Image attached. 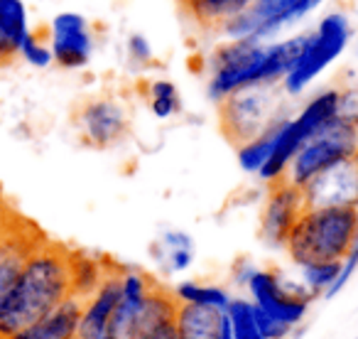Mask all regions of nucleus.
<instances>
[{"label": "nucleus", "instance_id": "1", "mask_svg": "<svg viewBox=\"0 0 358 339\" xmlns=\"http://www.w3.org/2000/svg\"><path fill=\"white\" fill-rule=\"evenodd\" d=\"M69 251L66 246L42 239L27 256L15 285L0 303V339L40 322L69 298Z\"/></svg>", "mask_w": 358, "mask_h": 339}, {"label": "nucleus", "instance_id": "2", "mask_svg": "<svg viewBox=\"0 0 358 339\" xmlns=\"http://www.w3.org/2000/svg\"><path fill=\"white\" fill-rule=\"evenodd\" d=\"M358 236V207H304L285 251L294 265L343 261Z\"/></svg>", "mask_w": 358, "mask_h": 339}, {"label": "nucleus", "instance_id": "3", "mask_svg": "<svg viewBox=\"0 0 358 339\" xmlns=\"http://www.w3.org/2000/svg\"><path fill=\"white\" fill-rule=\"evenodd\" d=\"M353 40L351 18L343 11H331L322 15L312 32H307V45L294 60L292 69L280 81L285 96H302L322 71H327Z\"/></svg>", "mask_w": 358, "mask_h": 339}, {"label": "nucleus", "instance_id": "4", "mask_svg": "<svg viewBox=\"0 0 358 339\" xmlns=\"http://www.w3.org/2000/svg\"><path fill=\"white\" fill-rule=\"evenodd\" d=\"M280 84H248L236 89L219 104L221 130L226 140L238 148L241 143L260 135L275 118L289 113L282 104Z\"/></svg>", "mask_w": 358, "mask_h": 339}, {"label": "nucleus", "instance_id": "5", "mask_svg": "<svg viewBox=\"0 0 358 339\" xmlns=\"http://www.w3.org/2000/svg\"><path fill=\"white\" fill-rule=\"evenodd\" d=\"M348 158H358V125L343 116H334L297 150L285 180L302 190L319 172Z\"/></svg>", "mask_w": 358, "mask_h": 339}, {"label": "nucleus", "instance_id": "6", "mask_svg": "<svg viewBox=\"0 0 358 339\" xmlns=\"http://www.w3.org/2000/svg\"><path fill=\"white\" fill-rule=\"evenodd\" d=\"M81 143L94 150H110L120 145L130 133V111L120 99L101 94L86 99L74 116Z\"/></svg>", "mask_w": 358, "mask_h": 339}, {"label": "nucleus", "instance_id": "7", "mask_svg": "<svg viewBox=\"0 0 358 339\" xmlns=\"http://www.w3.org/2000/svg\"><path fill=\"white\" fill-rule=\"evenodd\" d=\"M265 42L243 37V40H224L209 55V76H206V96L219 106L229 94L245 84L250 64L260 55Z\"/></svg>", "mask_w": 358, "mask_h": 339}, {"label": "nucleus", "instance_id": "8", "mask_svg": "<svg viewBox=\"0 0 358 339\" xmlns=\"http://www.w3.org/2000/svg\"><path fill=\"white\" fill-rule=\"evenodd\" d=\"M55 64L66 71L86 69L94 60L96 52V32L91 27L89 18L74 11H62L52 18L47 27Z\"/></svg>", "mask_w": 358, "mask_h": 339}, {"label": "nucleus", "instance_id": "9", "mask_svg": "<svg viewBox=\"0 0 358 339\" xmlns=\"http://www.w3.org/2000/svg\"><path fill=\"white\" fill-rule=\"evenodd\" d=\"M302 209L304 197L299 187L289 185L287 180L273 182L268 197H265L263 214H260V239L270 249H285V241H287Z\"/></svg>", "mask_w": 358, "mask_h": 339}, {"label": "nucleus", "instance_id": "10", "mask_svg": "<svg viewBox=\"0 0 358 339\" xmlns=\"http://www.w3.org/2000/svg\"><path fill=\"white\" fill-rule=\"evenodd\" d=\"M304 207H358V158L331 165L302 187Z\"/></svg>", "mask_w": 358, "mask_h": 339}, {"label": "nucleus", "instance_id": "11", "mask_svg": "<svg viewBox=\"0 0 358 339\" xmlns=\"http://www.w3.org/2000/svg\"><path fill=\"white\" fill-rule=\"evenodd\" d=\"M245 290H248L253 305H258L270 317L282 319V322L292 324V327H297V324L302 322L309 310V303H312V300H307V298L289 295L287 290L282 288V275L270 268H255V273L250 275Z\"/></svg>", "mask_w": 358, "mask_h": 339}, {"label": "nucleus", "instance_id": "12", "mask_svg": "<svg viewBox=\"0 0 358 339\" xmlns=\"http://www.w3.org/2000/svg\"><path fill=\"white\" fill-rule=\"evenodd\" d=\"M45 236L30 224H20L17 219L8 216L0 229V303L10 293L25 265L27 256L42 244Z\"/></svg>", "mask_w": 358, "mask_h": 339}, {"label": "nucleus", "instance_id": "13", "mask_svg": "<svg viewBox=\"0 0 358 339\" xmlns=\"http://www.w3.org/2000/svg\"><path fill=\"white\" fill-rule=\"evenodd\" d=\"M120 300V268L113 265L94 295L84 300L76 339H106L110 337V319Z\"/></svg>", "mask_w": 358, "mask_h": 339}, {"label": "nucleus", "instance_id": "14", "mask_svg": "<svg viewBox=\"0 0 358 339\" xmlns=\"http://www.w3.org/2000/svg\"><path fill=\"white\" fill-rule=\"evenodd\" d=\"M155 280L138 268H120V300L110 319V337L115 339H133L135 317L143 310Z\"/></svg>", "mask_w": 358, "mask_h": 339}, {"label": "nucleus", "instance_id": "15", "mask_svg": "<svg viewBox=\"0 0 358 339\" xmlns=\"http://www.w3.org/2000/svg\"><path fill=\"white\" fill-rule=\"evenodd\" d=\"M179 339H234L226 310L179 303L174 314Z\"/></svg>", "mask_w": 358, "mask_h": 339}, {"label": "nucleus", "instance_id": "16", "mask_svg": "<svg viewBox=\"0 0 358 339\" xmlns=\"http://www.w3.org/2000/svg\"><path fill=\"white\" fill-rule=\"evenodd\" d=\"M81 307H84V300L69 295L64 303L57 305V307L52 310L47 317H42L40 322L30 324V327L20 329V332L10 334V337H3V339H76Z\"/></svg>", "mask_w": 358, "mask_h": 339}, {"label": "nucleus", "instance_id": "17", "mask_svg": "<svg viewBox=\"0 0 358 339\" xmlns=\"http://www.w3.org/2000/svg\"><path fill=\"white\" fill-rule=\"evenodd\" d=\"M30 32V11L25 0H0V67L17 60Z\"/></svg>", "mask_w": 358, "mask_h": 339}, {"label": "nucleus", "instance_id": "18", "mask_svg": "<svg viewBox=\"0 0 358 339\" xmlns=\"http://www.w3.org/2000/svg\"><path fill=\"white\" fill-rule=\"evenodd\" d=\"M113 265L108 261H103L101 256L86 254V251H69V283H71V295L79 300H86L89 295L96 293L103 278L108 275V270Z\"/></svg>", "mask_w": 358, "mask_h": 339}, {"label": "nucleus", "instance_id": "19", "mask_svg": "<svg viewBox=\"0 0 358 339\" xmlns=\"http://www.w3.org/2000/svg\"><path fill=\"white\" fill-rule=\"evenodd\" d=\"M177 307H179V303H177V298H174V293H169L167 288L155 283L152 288H150L148 298H145L143 310H140L138 317H135L133 339L138 337V334L148 332V329H155L157 324L172 322L174 314H177Z\"/></svg>", "mask_w": 358, "mask_h": 339}, {"label": "nucleus", "instance_id": "20", "mask_svg": "<svg viewBox=\"0 0 358 339\" xmlns=\"http://www.w3.org/2000/svg\"><path fill=\"white\" fill-rule=\"evenodd\" d=\"M253 0H182L189 18L204 30H219L229 18L245 11Z\"/></svg>", "mask_w": 358, "mask_h": 339}, {"label": "nucleus", "instance_id": "21", "mask_svg": "<svg viewBox=\"0 0 358 339\" xmlns=\"http://www.w3.org/2000/svg\"><path fill=\"white\" fill-rule=\"evenodd\" d=\"M287 118H289V113L280 116V118H275L273 123H270L260 135L245 140V143H241L238 148H236V158H238V165H241V170H243V172L258 175V170L263 167L265 160H268L270 153H273V145H275V138H278V130L282 128V123Z\"/></svg>", "mask_w": 358, "mask_h": 339}, {"label": "nucleus", "instance_id": "22", "mask_svg": "<svg viewBox=\"0 0 358 339\" xmlns=\"http://www.w3.org/2000/svg\"><path fill=\"white\" fill-rule=\"evenodd\" d=\"M145 96H148L150 113L157 120H169L182 113V96L174 81L169 79H150L145 84Z\"/></svg>", "mask_w": 358, "mask_h": 339}, {"label": "nucleus", "instance_id": "23", "mask_svg": "<svg viewBox=\"0 0 358 339\" xmlns=\"http://www.w3.org/2000/svg\"><path fill=\"white\" fill-rule=\"evenodd\" d=\"M172 293L177 298V303H185V305H206V307L226 310L231 303V295L226 288L199 283V280H182V283L174 285Z\"/></svg>", "mask_w": 358, "mask_h": 339}, {"label": "nucleus", "instance_id": "24", "mask_svg": "<svg viewBox=\"0 0 358 339\" xmlns=\"http://www.w3.org/2000/svg\"><path fill=\"white\" fill-rule=\"evenodd\" d=\"M297 268L299 280L312 293V298H324V293L331 288L338 270H341V261H314V263H304Z\"/></svg>", "mask_w": 358, "mask_h": 339}, {"label": "nucleus", "instance_id": "25", "mask_svg": "<svg viewBox=\"0 0 358 339\" xmlns=\"http://www.w3.org/2000/svg\"><path fill=\"white\" fill-rule=\"evenodd\" d=\"M231 322V334L234 339H263L255 322V305L253 300H243V298H231L229 307H226Z\"/></svg>", "mask_w": 358, "mask_h": 339}, {"label": "nucleus", "instance_id": "26", "mask_svg": "<svg viewBox=\"0 0 358 339\" xmlns=\"http://www.w3.org/2000/svg\"><path fill=\"white\" fill-rule=\"evenodd\" d=\"M20 57L25 64L35 67V69H50L55 64V55H52V47H50V40L42 35L40 30H32L30 35L25 37L20 47Z\"/></svg>", "mask_w": 358, "mask_h": 339}, {"label": "nucleus", "instance_id": "27", "mask_svg": "<svg viewBox=\"0 0 358 339\" xmlns=\"http://www.w3.org/2000/svg\"><path fill=\"white\" fill-rule=\"evenodd\" d=\"M150 254L157 261V265L164 270V275L185 273L194 263V249H164L159 241L150 246Z\"/></svg>", "mask_w": 358, "mask_h": 339}, {"label": "nucleus", "instance_id": "28", "mask_svg": "<svg viewBox=\"0 0 358 339\" xmlns=\"http://www.w3.org/2000/svg\"><path fill=\"white\" fill-rule=\"evenodd\" d=\"M125 55H128L130 67L138 71H145L155 64V50L143 32H130L125 40Z\"/></svg>", "mask_w": 358, "mask_h": 339}, {"label": "nucleus", "instance_id": "29", "mask_svg": "<svg viewBox=\"0 0 358 339\" xmlns=\"http://www.w3.org/2000/svg\"><path fill=\"white\" fill-rule=\"evenodd\" d=\"M255 322H258V329H260V334H263V339H287L289 334L294 332L292 324L270 317V314L263 312L258 305H255Z\"/></svg>", "mask_w": 358, "mask_h": 339}, {"label": "nucleus", "instance_id": "30", "mask_svg": "<svg viewBox=\"0 0 358 339\" xmlns=\"http://www.w3.org/2000/svg\"><path fill=\"white\" fill-rule=\"evenodd\" d=\"M338 116L358 125V91L351 86L341 89V101H338Z\"/></svg>", "mask_w": 358, "mask_h": 339}, {"label": "nucleus", "instance_id": "31", "mask_svg": "<svg viewBox=\"0 0 358 339\" xmlns=\"http://www.w3.org/2000/svg\"><path fill=\"white\" fill-rule=\"evenodd\" d=\"M157 241L164 249H194V239L187 231H179V229H164Z\"/></svg>", "mask_w": 358, "mask_h": 339}, {"label": "nucleus", "instance_id": "32", "mask_svg": "<svg viewBox=\"0 0 358 339\" xmlns=\"http://www.w3.org/2000/svg\"><path fill=\"white\" fill-rule=\"evenodd\" d=\"M255 273V265L250 263L248 258H238L234 263V268H231V278H234L236 285H241V288H245L250 280V275Z\"/></svg>", "mask_w": 358, "mask_h": 339}, {"label": "nucleus", "instance_id": "33", "mask_svg": "<svg viewBox=\"0 0 358 339\" xmlns=\"http://www.w3.org/2000/svg\"><path fill=\"white\" fill-rule=\"evenodd\" d=\"M135 339H179L177 324H174V319H172V322H162V324H157L155 329H148V332L138 334Z\"/></svg>", "mask_w": 358, "mask_h": 339}, {"label": "nucleus", "instance_id": "34", "mask_svg": "<svg viewBox=\"0 0 358 339\" xmlns=\"http://www.w3.org/2000/svg\"><path fill=\"white\" fill-rule=\"evenodd\" d=\"M348 76H351V81H348V86L358 91V71H348Z\"/></svg>", "mask_w": 358, "mask_h": 339}, {"label": "nucleus", "instance_id": "35", "mask_svg": "<svg viewBox=\"0 0 358 339\" xmlns=\"http://www.w3.org/2000/svg\"><path fill=\"white\" fill-rule=\"evenodd\" d=\"M8 216H10V214H8V209L3 207V202H0V229H3V224H6Z\"/></svg>", "mask_w": 358, "mask_h": 339}, {"label": "nucleus", "instance_id": "36", "mask_svg": "<svg viewBox=\"0 0 358 339\" xmlns=\"http://www.w3.org/2000/svg\"><path fill=\"white\" fill-rule=\"evenodd\" d=\"M356 57H358V37H356Z\"/></svg>", "mask_w": 358, "mask_h": 339}, {"label": "nucleus", "instance_id": "37", "mask_svg": "<svg viewBox=\"0 0 358 339\" xmlns=\"http://www.w3.org/2000/svg\"><path fill=\"white\" fill-rule=\"evenodd\" d=\"M106 339H115V337H106Z\"/></svg>", "mask_w": 358, "mask_h": 339}]
</instances>
